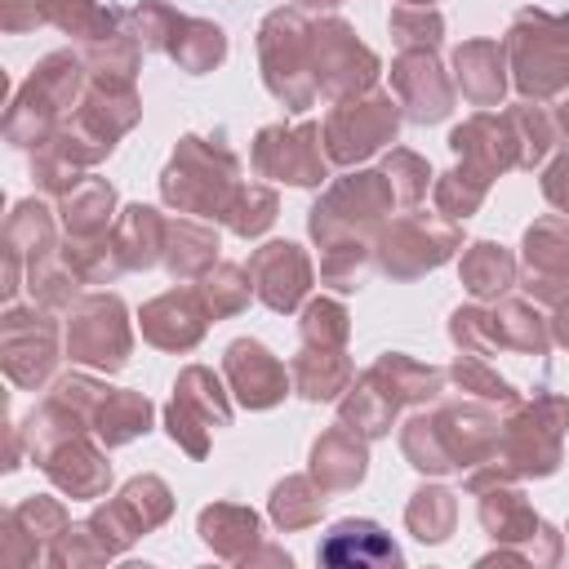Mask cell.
<instances>
[{"label":"cell","mask_w":569,"mask_h":569,"mask_svg":"<svg viewBox=\"0 0 569 569\" xmlns=\"http://www.w3.org/2000/svg\"><path fill=\"white\" fill-rule=\"evenodd\" d=\"M533 271L542 293H556L569 280V231L560 222H542L529 231V276Z\"/></svg>","instance_id":"7"},{"label":"cell","mask_w":569,"mask_h":569,"mask_svg":"<svg viewBox=\"0 0 569 569\" xmlns=\"http://www.w3.org/2000/svg\"><path fill=\"white\" fill-rule=\"evenodd\" d=\"M396 80H400V93H405V102L413 107L418 120H436V116L449 111V89L436 76V62L431 58H405Z\"/></svg>","instance_id":"8"},{"label":"cell","mask_w":569,"mask_h":569,"mask_svg":"<svg viewBox=\"0 0 569 569\" xmlns=\"http://www.w3.org/2000/svg\"><path fill=\"white\" fill-rule=\"evenodd\" d=\"M253 276H258V289L262 298L284 311L302 298L307 289V258L298 253V244H267L258 258H253Z\"/></svg>","instance_id":"5"},{"label":"cell","mask_w":569,"mask_h":569,"mask_svg":"<svg viewBox=\"0 0 569 569\" xmlns=\"http://www.w3.org/2000/svg\"><path fill=\"white\" fill-rule=\"evenodd\" d=\"M462 276H467V284L476 293H502L511 284V258L502 249H493V244H476L471 258L462 262Z\"/></svg>","instance_id":"10"},{"label":"cell","mask_w":569,"mask_h":569,"mask_svg":"<svg viewBox=\"0 0 569 569\" xmlns=\"http://www.w3.org/2000/svg\"><path fill=\"white\" fill-rule=\"evenodd\" d=\"M387 169H396V173H400V187H405V200H413V196H418V191L427 187V182H422V178H427V169H422V164H418V160H413L409 151H400V156H391V164H387Z\"/></svg>","instance_id":"15"},{"label":"cell","mask_w":569,"mask_h":569,"mask_svg":"<svg viewBox=\"0 0 569 569\" xmlns=\"http://www.w3.org/2000/svg\"><path fill=\"white\" fill-rule=\"evenodd\" d=\"M391 133H396V111L382 98H369L360 107H347V111H338L329 120V142H333V156L338 160H356V156L373 151Z\"/></svg>","instance_id":"2"},{"label":"cell","mask_w":569,"mask_h":569,"mask_svg":"<svg viewBox=\"0 0 569 569\" xmlns=\"http://www.w3.org/2000/svg\"><path fill=\"white\" fill-rule=\"evenodd\" d=\"M493 67H498V49L493 44H467L458 53V71H467V93L476 102H489V98L502 93V71H493Z\"/></svg>","instance_id":"9"},{"label":"cell","mask_w":569,"mask_h":569,"mask_svg":"<svg viewBox=\"0 0 569 569\" xmlns=\"http://www.w3.org/2000/svg\"><path fill=\"white\" fill-rule=\"evenodd\" d=\"M71 209H76V218H67V222H76V227H98V218L111 209V187L89 182L80 196L67 200V213H71Z\"/></svg>","instance_id":"13"},{"label":"cell","mask_w":569,"mask_h":569,"mask_svg":"<svg viewBox=\"0 0 569 569\" xmlns=\"http://www.w3.org/2000/svg\"><path fill=\"white\" fill-rule=\"evenodd\" d=\"M147 400L138 396H107V409H102V436L107 440H129L138 431H147Z\"/></svg>","instance_id":"11"},{"label":"cell","mask_w":569,"mask_h":569,"mask_svg":"<svg viewBox=\"0 0 569 569\" xmlns=\"http://www.w3.org/2000/svg\"><path fill=\"white\" fill-rule=\"evenodd\" d=\"M120 302L116 298H89L80 311H76V325H71V356L76 360H89V365H107L116 369L124 360V320H120Z\"/></svg>","instance_id":"1"},{"label":"cell","mask_w":569,"mask_h":569,"mask_svg":"<svg viewBox=\"0 0 569 569\" xmlns=\"http://www.w3.org/2000/svg\"><path fill=\"white\" fill-rule=\"evenodd\" d=\"M302 333L307 338H329V342H338L342 333H347V316H342V307H333V302H316L311 311H307V320H302Z\"/></svg>","instance_id":"14"},{"label":"cell","mask_w":569,"mask_h":569,"mask_svg":"<svg viewBox=\"0 0 569 569\" xmlns=\"http://www.w3.org/2000/svg\"><path fill=\"white\" fill-rule=\"evenodd\" d=\"M227 373H231L240 400L253 405V409H262V405H271V400L284 396V373H280V365L258 342H231Z\"/></svg>","instance_id":"4"},{"label":"cell","mask_w":569,"mask_h":569,"mask_svg":"<svg viewBox=\"0 0 569 569\" xmlns=\"http://www.w3.org/2000/svg\"><path fill=\"white\" fill-rule=\"evenodd\" d=\"M453 249V231L427 227V222H405L396 227V236H387L382 244V267L396 276H413L422 267H436L440 258H449Z\"/></svg>","instance_id":"3"},{"label":"cell","mask_w":569,"mask_h":569,"mask_svg":"<svg viewBox=\"0 0 569 569\" xmlns=\"http://www.w3.org/2000/svg\"><path fill=\"white\" fill-rule=\"evenodd\" d=\"M142 329H147V338L160 342V347H191L204 325H200L191 298L169 293V298H156V302L142 311Z\"/></svg>","instance_id":"6"},{"label":"cell","mask_w":569,"mask_h":569,"mask_svg":"<svg viewBox=\"0 0 569 569\" xmlns=\"http://www.w3.org/2000/svg\"><path fill=\"white\" fill-rule=\"evenodd\" d=\"M182 31H187V40L173 44V58L182 67L200 71V67H209V62L222 58V31L218 27H209V22H182Z\"/></svg>","instance_id":"12"}]
</instances>
